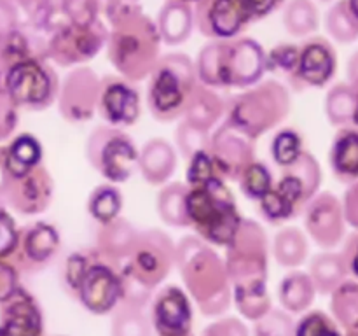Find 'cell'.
I'll return each instance as SVG.
<instances>
[{"mask_svg":"<svg viewBox=\"0 0 358 336\" xmlns=\"http://www.w3.org/2000/svg\"><path fill=\"white\" fill-rule=\"evenodd\" d=\"M138 234L126 220H110L100 233V247L110 258L131 254Z\"/></svg>","mask_w":358,"mask_h":336,"instance_id":"obj_31","label":"cell"},{"mask_svg":"<svg viewBox=\"0 0 358 336\" xmlns=\"http://www.w3.org/2000/svg\"><path fill=\"white\" fill-rule=\"evenodd\" d=\"M189 223H194L199 230L217 244H231L238 230V219L234 214V203L226 186L217 178L196 186L194 191L187 192Z\"/></svg>","mask_w":358,"mask_h":336,"instance_id":"obj_3","label":"cell"},{"mask_svg":"<svg viewBox=\"0 0 358 336\" xmlns=\"http://www.w3.org/2000/svg\"><path fill=\"white\" fill-rule=\"evenodd\" d=\"M303 154L301 150V139L292 130H285L276 135L273 142V158L282 167H290L297 158Z\"/></svg>","mask_w":358,"mask_h":336,"instance_id":"obj_43","label":"cell"},{"mask_svg":"<svg viewBox=\"0 0 358 336\" xmlns=\"http://www.w3.org/2000/svg\"><path fill=\"white\" fill-rule=\"evenodd\" d=\"M101 102H103L105 115L112 122H133L138 118V94L133 88L121 80L110 79L103 86L101 93Z\"/></svg>","mask_w":358,"mask_h":336,"instance_id":"obj_23","label":"cell"},{"mask_svg":"<svg viewBox=\"0 0 358 336\" xmlns=\"http://www.w3.org/2000/svg\"><path fill=\"white\" fill-rule=\"evenodd\" d=\"M296 336H343L336 322L324 312H311L297 326Z\"/></svg>","mask_w":358,"mask_h":336,"instance_id":"obj_44","label":"cell"},{"mask_svg":"<svg viewBox=\"0 0 358 336\" xmlns=\"http://www.w3.org/2000/svg\"><path fill=\"white\" fill-rule=\"evenodd\" d=\"M325 28H327L329 35L341 44H352L358 38V23L350 14L345 0H338L329 9L327 16H325Z\"/></svg>","mask_w":358,"mask_h":336,"instance_id":"obj_35","label":"cell"},{"mask_svg":"<svg viewBox=\"0 0 358 336\" xmlns=\"http://www.w3.org/2000/svg\"><path fill=\"white\" fill-rule=\"evenodd\" d=\"M171 254H173V248L164 234L157 231L138 234L131 251V262L128 270L145 286L152 287L159 284L170 272Z\"/></svg>","mask_w":358,"mask_h":336,"instance_id":"obj_10","label":"cell"},{"mask_svg":"<svg viewBox=\"0 0 358 336\" xmlns=\"http://www.w3.org/2000/svg\"><path fill=\"white\" fill-rule=\"evenodd\" d=\"M247 136V133L241 132L233 122L226 125L217 133L215 142H213V154L224 172L238 175L250 164L252 147Z\"/></svg>","mask_w":358,"mask_h":336,"instance_id":"obj_19","label":"cell"},{"mask_svg":"<svg viewBox=\"0 0 358 336\" xmlns=\"http://www.w3.org/2000/svg\"><path fill=\"white\" fill-rule=\"evenodd\" d=\"M308 254L304 234L296 227L280 231L275 240V258L283 266H299Z\"/></svg>","mask_w":358,"mask_h":336,"instance_id":"obj_34","label":"cell"},{"mask_svg":"<svg viewBox=\"0 0 358 336\" xmlns=\"http://www.w3.org/2000/svg\"><path fill=\"white\" fill-rule=\"evenodd\" d=\"M331 308L336 321L346 331L358 328V282L345 280L341 286L336 287L332 290Z\"/></svg>","mask_w":358,"mask_h":336,"instance_id":"obj_30","label":"cell"},{"mask_svg":"<svg viewBox=\"0 0 358 336\" xmlns=\"http://www.w3.org/2000/svg\"><path fill=\"white\" fill-rule=\"evenodd\" d=\"M243 9L245 16H247L248 23L255 20H262V18L269 16L273 10L278 9L285 0H238Z\"/></svg>","mask_w":358,"mask_h":336,"instance_id":"obj_51","label":"cell"},{"mask_svg":"<svg viewBox=\"0 0 358 336\" xmlns=\"http://www.w3.org/2000/svg\"><path fill=\"white\" fill-rule=\"evenodd\" d=\"M0 4H6L14 10L20 24L21 21H27L31 28H41V30L45 28L55 9L51 0H0Z\"/></svg>","mask_w":358,"mask_h":336,"instance_id":"obj_38","label":"cell"},{"mask_svg":"<svg viewBox=\"0 0 358 336\" xmlns=\"http://www.w3.org/2000/svg\"><path fill=\"white\" fill-rule=\"evenodd\" d=\"M0 170H3V149H0Z\"/></svg>","mask_w":358,"mask_h":336,"instance_id":"obj_59","label":"cell"},{"mask_svg":"<svg viewBox=\"0 0 358 336\" xmlns=\"http://www.w3.org/2000/svg\"><path fill=\"white\" fill-rule=\"evenodd\" d=\"M289 111V94L276 83L262 86L240 97L233 111V125L247 135H259L285 118Z\"/></svg>","mask_w":358,"mask_h":336,"instance_id":"obj_6","label":"cell"},{"mask_svg":"<svg viewBox=\"0 0 358 336\" xmlns=\"http://www.w3.org/2000/svg\"><path fill=\"white\" fill-rule=\"evenodd\" d=\"M119 209H121V196L114 188H108V186L98 188L90 200L91 214L103 224L114 220Z\"/></svg>","mask_w":358,"mask_h":336,"instance_id":"obj_40","label":"cell"},{"mask_svg":"<svg viewBox=\"0 0 358 336\" xmlns=\"http://www.w3.org/2000/svg\"><path fill=\"white\" fill-rule=\"evenodd\" d=\"M177 259L185 284L201 310L208 315L226 310L229 304V290L220 259L192 238L182 241Z\"/></svg>","mask_w":358,"mask_h":336,"instance_id":"obj_2","label":"cell"},{"mask_svg":"<svg viewBox=\"0 0 358 336\" xmlns=\"http://www.w3.org/2000/svg\"><path fill=\"white\" fill-rule=\"evenodd\" d=\"M327 115L332 125L336 126H352L353 107H355V94H353L350 83L336 84L327 94Z\"/></svg>","mask_w":358,"mask_h":336,"instance_id":"obj_37","label":"cell"},{"mask_svg":"<svg viewBox=\"0 0 358 336\" xmlns=\"http://www.w3.org/2000/svg\"><path fill=\"white\" fill-rule=\"evenodd\" d=\"M16 272L13 266L0 262V301H9L16 290Z\"/></svg>","mask_w":358,"mask_h":336,"instance_id":"obj_53","label":"cell"},{"mask_svg":"<svg viewBox=\"0 0 358 336\" xmlns=\"http://www.w3.org/2000/svg\"><path fill=\"white\" fill-rule=\"evenodd\" d=\"M58 247V234L48 224H37L23 238V251L31 261H45Z\"/></svg>","mask_w":358,"mask_h":336,"instance_id":"obj_36","label":"cell"},{"mask_svg":"<svg viewBox=\"0 0 358 336\" xmlns=\"http://www.w3.org/2000/svg\"><path fill=\"white\" fill-rule=\"evenodd\" d=\"M51 2H52V6H55V2H59V0H51Z\"/></svg>","mask_w":358,"mask_h":336,"instance_id":"obj_62","label":"cell"},{"mask_svg":"<svg viewBox=\"0 0 358 336\" xmlns=\"http://www.w3.org/2000/svg\"><path fill=\"white\" fill-rule=\"evenodd\" d=\"M149 104L154 114L163 119L177 115L194 88V66L185 55L159 58L150 74Z\"/></svg>","mask_w":358,"mask_h":336,"instance_id":"obj_4","label":"cell"},{"mask_svg":"<svg viewBox=\"0 0 358 336\" xmlns=\"http://www.w3.org/2000/svg\"><path fill=\"white\" fill-rule=\"evenodd\" d=\"M17 241H20V237L14 227V220L10 219L9 214L0 209V258H6L10 252L16 251Z\"/></svg>","mask_w":358,"mask_h":336,"instance_id":"obj_49","label":"cell"},{"mask_svg":"<svg viewBox=\"0 0 358 336\" xmlns=\"http://www.w3.org/2000/svg\"><path fill=\"white\" fill-rule=\"evenodd\" d=\"M203 336H248L247 328L236 318H227V321L215 322L205 329Z\"/></svg>","mask_w":358,"mask_h":336,"instance_id":"obj_52","label":"cell"},{"mask_svg":"<svg viewBox=\"0 0 358 336\" xmlns=\"http://www.w3.org/2000/svg\"><path fill=\"white\" fill-rule=\"evenodd\" d=\"M192 14L199 31L217 41L234 37L248 23L238 0H198Z\"/></svg>","mask_w":358,"mask_h":336,"instance_id":"obj_11","label":"cell"},{"mask_svg":"<svg viewBox=\"0 0 358 336\" xmlns=\"http://www.w3.org/2000/svg\"><path fill=\"white\" fill-rule=\"evenodd\" d=\"M177 142L180 146L182 153L187 154V156H194V154L205 150L206 146H208L205 130L196 128L189 122H185L177 130Z\"/></svg>","mask_w":358,"mask_h":336,"instance_id":"obj_47","label":"cell"},{"mask_svg":"<svg viewBox=\"0 0 358 336\" xmlns=\"http://www.w3.org/2000/svg\"><path fill=\"white\" fill-rule=\"evenodd\" d=\"M6 72V59H3V37H0V76Z\"/></svg>","mask_w":358,"mask_h":336,"instance_id":"obj_58","label":"cell"},{"mask_svg":"<svg viewBox=\"0 0 358 336\" xmlns=\"http://www.w3.org/2000/svg\"><path fill=\"white\" fill-rule=\"evenodd\" d=\"M187 191L184 186L180 184H170L161 191L159 195V214L163 220H166L171 226H187L189 216H187Z\"/></svg>","mask_w":358,"mask_h":336,"instance_id":"obj_33","label":"cell"},{"mask_svg":"<svg viewBox=\"0 0 358 336\" xmlns=\"http://www.w3.org/2000/svg\"><path fill=\"white\" fill-rule=\"evenodd\" d=\"M178 2H184V4H191V2H198V0H178Z\"/></svg>","mask_w":358,"mask_h":336,"instance_id":"obj_61","label":"cell"},{"mask_svg":"<svg viewBox=\"0 0 358 336\" xmlns=\"http://www.w3.org/2000/svg\"><path fill=\"white\" fill-rule=\"evenodd\" d=\"M241 186L250 198H262L271 189V175L262 164H248L241 172Z\"/></svg>","mask_w":358,"mask_h":336,"instance_id":"obj_45","label":"cell"},{"mask_svg":"<svg viewBox=\"0 0 358 336\" xmlns=\"http://www.w3.org/2000/svg\"><path fill=\"white\" fill-rule=\"evenodd\" d=\"M297 63H299V48L294 44L276 46L266 56V66H269L273 72L285 74V76H297Z\"/></svg>","mask_w":358,"mask_h":336,"instance_id":"obj_42","label":"cell"},{"mask_svg":"<svg viewBox=\"0 0 358 336\" xmlns=\"http://www.w3.org/2000/svg\"><path fill=\"white\" fill-rule=\"evenodd\" d=\"M59 7L69 23L86 27L98 21L101 0H59Z\"/></svg>","mask_w":358,"mask_h":336,"instance_id":"obj_41","label":"cell"},{"mask_svg":"<svg viewBox=\"0 0 358 336\" xmlns=\"http://www.w3.org/2000/svg\"><path fill=\"white\" fill-rule=\"evenodd\" d=\"M41 160V146L30 135H21L3 149V168L10 177H21L34 170Z\"/></svg>","mask_w":358,"mask_h":336,"instance_id":"obj_25","label":"cell"},{"mask_svg":"<svg viewBox=\"0 0 358 336\" xmlns=\"http://www.w3.org/2000/svg\"><path fill=\"white\" fill-rule=\"evenodd\" d=\"M77 289H79L80 301L84 303V307L94 314L108 312L121 296L119 279L103 265L86 268Z\"/></svg>","mask_w":358,"mask_h":336,"instance_id":"obj_16","label":"cell"},{"mask_svg":"<svg viewBox=\"0 0 358 336\" xmlns=\"http://www.w3.org/2000/svg\"><path fill=\"white\" fill-rule=\"evenodd\" d=\"M219 97L203 86H196L189 93L185 102V114H187L189 125L196 126L199 130H208L220 115Z\"/></svg>","mask_w":358,"mask_h":336,"instance_id":"obj_26","label":"cell"},{"mask_svg":"<svg viewBox=\"0 0 358 336\" xmlns=\"http://www.w3.org/2000/svg\"><path fill=\"white\" fill-rule=\"evenodd\" d=\"M96 76L90 69H77L69 74L63 84L62 111L70 119H86L93 112L98 97Z\"/></svg>","mask_w":358,"mask_h":336,"instance_id":"obj_17","label":"cell"},{"mask_svg":"<svg viewBox=\"0 0 358 336\" xmlns=\"http://www.w3.org/2000/svg\"><path fill=\"white\" fill-rule=\"evenodd\" d=\"M161 35L157 27L143 13L112 24L107 37V58L131 80L152 74L159 62Z\"/></svg>","mask_w":358,"mask_h":336,"instance_id":"obj_1","label":"cell"},{"mask_svg":"<svg viewBox=\"0 0 358 336\" xmlns=\"http://www.w3.org/2000/svg\"><path fill=\"white\" fill-rule=\"evenodd\" d=\"M343 212H345L346 223H350L355 230H358V181L353 182L352 188L346 191Z\"/></svg>","mask_w":358,"mask_h":336,"instance_id":"obj_54","label":"cell"},{"mask_svg":"<svg viewBox=\"0 0 358 336\" xmlns=\"http://www.w3.org/2000/svg\"><path fill=\"white\" fill-rule=\"evenodd\" d=\"M276 189H269L262 196V210L271 219H287L299 203L306 202L320 184V167L311 154L303 153Z\"/></svg>","mask_w":358,"mask_h":336,"instance_id":"obj_5","label":"cell"},{"mask_svg":"<svg viewBox=\"0 0 358 336\" xmlns=\"http://www.w3.org/2000/svg\"><path fill=\"white\" fill-rule=\"evenodd\" d=\"M346 336H358V328H355V329H350L348 335H346Z\"/></svg>","mask_w":358,"mask_h":336,"instance_id":"obj_60","label":"cell"},{"mask_svg":"<svg viewBox=\"0 0 358 336\" xmlns=\"http://www.w3.org/2000/svg\"><path fill=\"white\" fill-rule=\"evenodd\" d=\"M320 23L318 9L313 0H289L283 10V24L294 37L313 34Z\"/></svg>","mask_w":358,"mask_h":336,"instance_id":"obj_28","label":"cell"},{"mask_svg":"<svg viewBox=\"0 0 358 336\" xmlns=\"http://www.w3.org/2000/svg\"><path fill=\"white\" fill-rule=\"evenodd\" d=\"M331 167L336 177L346 184L358 181V130L345 126L334 136L331 147Z\"/></svg>","mask_w":358,"mask_h":336,"instance_id":"obj_20","label":"cell"},{"mask_svg":"<svg viewBox=\"0 0 358 336\" xmlns=\"http://www.w3.org/2000/svg\"><path fill=\"white\" fill-rule=\"evenodd\" d=\"M112 336H150L149 321L136 307L122 308L112 322Z\"/></svg>","mask_w":358,"mask_h":336,"instance_id":"obj_39","label":"cell"},{"mask_svg":"<svg viewBox=\"0 0 358 336\" xmlns=\"http://www.w3.org/2000/svg\"><path fill=\"white\" fill-rule=\"evenodd\" d=\"M315 284L306 273H292L285 276L280 287V300L285 308L290 312H303L313 303L315 300Z\"/></svg>","mask_w":358,"mask_h":336,"instance_id":"obj_29","label":"cell"},{"mask_svg":"<svg viewBox=\"0 0 358 336\" xmlns=\"http://www.w3.org/2000/svg\"><path fill=\"white\" fill-rule=\"evenodd\" d=\"M213 178V163L206 150L194 154L192 156L191 168H189V181L194 186H201L205 182L212 181Z\"/></svg>","mask_w":358,"mask_h":336,"instance_id":"obj_50","label":"cell"},{"mask_svg":"<svg viewBox=\"0 0 358 336\" xmlns=\"http://www.w3.org/2000/svg\"><path fill=\"white\" fill-rule=\"evenodd\" d=\"M306 227L318 245L332 248L345 237V212L331 192L317 196L306 210Z\"/></svg>","mask_w":358,"mask_h":336,"instance_id":"obj_13","label":"cell"},{"mask_svg":"<svg viewBox=\"0 0 358 336\" xmlns=\"http://www.w3.org/2000/svg\"><path fill=\"white\" fill-rule=\"evenodd\" d=\"M2 84L14 105H41L51 98L55 76L38 58H27L3 72Z\"/></svg>","mask_w":358,"mask_h":336,"instance_id":"obj_9","label":"cell"},{"mask_svg":"<svg viewBox=\"0 0 358 336\" xmlns=\"http://www.w3.org/2000/svg\"><path fill=\"white\" fill-rule=\"evenodd\" d=\"M346 275H348V270L341 254L324 252V254H318L311 262V280L315 284V289L324 294L332 293L336 287L341 286L346 280Z\"/></svg>","mask_w":358,"mask_h":336,"instance_id":"obj_27","label":"cell"},{"mask_svg":"<svg viewBox=\"0 0 358 336\" xmlns=\"http://www.w3.org/2000/svg\"><path fill=\"white\" fill-rule=\"evenodd\" d=\"M350 86H352L353 94H355V107H353V118H352V126L358 130V77L350 79Z\"/></svg>","mask_w":358,"mask_h":336,"instance_id":"obj_56","label":"cell"},{"mask_svg":"<svg viewBox=\"0 0 358 336\" xmlns=\"http://www.w3.org/2000/svg\"><path fill=\"white\" fill-rule=\"evenodd\" d=\"M138 161L147 181L152 182V184H161L173 174L177 156H175V150L171 149L170 144L156 139L143 147Z\"/></svg>","mask_w":358,"mask_h":336,"instance_id":"obj_24","label":"cell"},{"mask_svg":"<svg viewBox=\"0 0 358 336\" xmlns=\"http://www.w3.org/2000/svg\"><path fill=\"white\" fill-rule=\"evenodd\" d=\"M192 27H194V14L189 4L178 2V0L164 2L157 18V31L161 35V41L170 46L182 44L189 38Z\"/></svg>","mask_w":358,"mask_h":336,"instance_id":"obj_21","label":"cell"},{"mask_svg":"<svg viewBox=\"0 0 358 336\" xmlns=\"http://www.w3.org/2000/svg\"><path fill=\"white\" fill-rule=\"evenodd\" d=\"M338 56L331 42L324 37H313L299 48L297 79L308 86L322 88L334 77Z\"/></svg>","mask_w":358,"mask_h":336,"instance_id":"obj_15","label":"cell"},{"mask_svg":"<svg viewBox=\"0 0 358 336\" xmlns=\"http://www.w3.org/2000/svg\"><path fill=\"white\" fill-rule=\"evenodd\" d=\"M17 294V293H16ZM10 298V304L3 312L0 336H38L41 335V315L30 298Z\"/></svg>","mask_w":358,"mask_h":336,"instance_id":"obj_22","label":"cell"},{"mask_svg":"<svg viewBox=\"0 0 358 336\" xmlns=\"http://www.w3.org/2000/svg\"><path fill=\"white\" fill-rule=\"evenodd\" d=\"M101 7H103L105 18L110 24L142 13L140 0H101Z\"/></svg>","mask_w":358,"mask_h":336,"instance_id":"obj_48","label":"cell"},{"mask_svg":"<svg viewBox=\"0 0 358 336\" xmlns=\"http://www.w3.org/2000/svg\"><path fill=\"white\" fill-rule=\"evenodd\" d=\"M341 255L343 259H345L348 273H352V275L358 280V233L352 234V237L346 240L345 251H343Z\"/></svg>","mask_w":358,"mask_h":336,"instance_id":"obj_55","label":"cell"},{"mask_svg":"<svg viewBox=\"0 0 358 336\" xmlns=\"http://www.w3.org/2000/svg\"><path fill=\"white\" fill-rule=\"evenodd\" d=\"M345 2H346V7H348L350 14L355 18L358 23V0H345Z\"/></svg>","mask_w":358,"mask_h":336,"instance_id":"obj_57","label":"cell"},{"mask_svg":"<svg viewBox=\"0 0 358 336\" xmlns=\"http://www.w3.org/2000/svg\"><path fill=\"white\" fill-rule=\"evenodd\" d=\"M107 37V30L100 21L86 27L72 23L62 24L49 37L48 55L62 66L77 65L98 55Z\"/></svg>","mask_w":358,"mask_h":336,"instance_id":"obj_7","label":"cell"},{"mask_svg":"<svg viewBox=\"0 0 358 336\" xmlns=\"http://www.w3.org/2000/svg\"><path fill=\"white\" fill-rule=\"evenodd\" d=\"M257 336H292V321L283 312H266L259 318Z\"/></svg>","mask_w":358,"mask_h":336,"instance_id":"obj_46","label":"cell"},{"mask_svg":"<svg viewBox=\"0 0 358 336\" xmlns=\"http://www.w3.org/2000/svg\"><path fill=\"white\" fill-rule=\"evenodd\" d=\"M266 69V55L254 38L226 42L224 86H248L257 83Z\"/></svg>","mask_w":358,"mask_h":336,"instance_id":"obj_12","label":"cell"},{"mask_svg":"<svg viewBox=\"0 0 358 336\" xmlns=\"http://www.w3.org/2000/svg\"><path fill=\"white\" fill-rule=\"evenodd\" d=\"M0 189L3 196H7L10 205L24 214L42 212L51 196L48 174L37 167L21 177H10L6 174Z\"/></svg>","mask_w":358,"mask_h":336,"instance_id":"obj_14","label":"cell"},{"mask_svg":"<svg viewBox=\"0 0 358 336\" xmlns=\"http://www.w3.org/2000/svg\"><path fill=\"white\" fill-rule=\"evenodd\" d=\"M224 55L226 42L215 41L201 49L198 56V74L208 86H224Z\"/></svg>","mask_w":358,"mask_h":336,"instance_id":"obj_32","label":"cell"},{"mask_svg":"<svg viewBox=\"0 0 358 336\" xmlns=\"http://www.w3.org/2000/svg\"><path fill=\"white\" fill-rule=\"evenodd\" d=\"M154 322L161 336H189L191 308L187 298L177 287H168L157 298Z\"/></svg>","mask_w":358,"mask_h":336,"instance_id":"obj_18","label":"cell"},{"mask_svg":"<svg viewBox=\"0 0 358 336\" xmlns=\"http://www.w3.org/2000/svg\"><path fill=\"white\" fill-rule=\"evenodd\" d=\"M87 153L94 167L114 182L126 181L138 161L128 136L108 128H100L93 133Z\"/></svg>","mask_w":358,"mask_h":336,"instance_id":"obj_8","label":"cell"}]
</instances>
